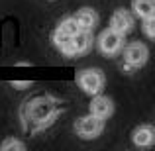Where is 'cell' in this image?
Listing matches in <instances>:
<instances>
[{"label": "cell", "instance_id": "16", "mask_svg": "<svg viewBox=\"0 0 155 151\" xmlns=\"http://www.w3.org/2000/svg\"><path fill=\"white\" fill-rule=\"evenodd\" d=\"M12 87H18V88H22V87H30V80H14V83H12Z\"/></svg>", "mask_w": 155, "mask_h": 151}, {"label": "cell", "instance_id": "3", "mask_svg": "<svg viewBox=\"0 0 155 151\" xmlns=\"http://www.w3.org/2000/svg\"><path fill=\"white\" fill-rule=\"evenodd\" d=\"M102 130H104V120L98 118V116H94V114L81 118L79 124H77V133H79L83 140H92V137L100 136Z\"/></svg>", "mask_w": 155, "mask_h": 151}, {"label": "cell", "instance_id": "6", "mask_svg": "<svg viewBox=\"0 0 155 151\" xmlns=\"http://www.w3.org/2000/svg\"><path fill=\"white\" fill-rule=\"evenodd\" d=\"M110 28L118 34H128L130 30L134 28V16L130 14L128 10H116L110 18Z\"/></svg>", "mask_w": 155, "mask_h": 151}, {"label": "cell", "instance_id": "15", "mask_svg": "<svg viewBox=\"0 0 155 151\" xmlns=\"http://www.w3.org/2000/svg\"><path fill=\"white\" fill-rule=\"evenodd\" d=\"M0 149H2V151H14V149L22 151L24 149V143L20 140H12V137H10V140H6L2 145H0Z\"/></svg>", "mask_w": 155, "mask_h": 151}, {"label": "cell", "instance_id": "7", "mask_svg": "<svg viewBox=\"0 0 155 151\" xmlns=\"http://www.w3.org/2000/svg\"><path fill=\"white\" fill-rule=\"evenodd\" d=\"M114 112V102L108 98V96H102L98 92V94H94V98L91 102V114H94V116L102 118L106 120L108 116H112Z\"/></svg>", "mask_w": 155, "mask_h": 151}, {"label": "cell", "instance_id": "12", "mask_svg": "<svg viewBox=\"0 0 155 151\" xmlns=\"http://www.w3.org/2000/svg\"><path fill=\"white\" fill-rule=\"evenodd\" d=\"M132 10L141 20L149 18V16H155V2L153 0H132Z\"/></svg>", "mask_w": 155, "mask_h": 151}, {"label": "cell", "instance_id": "2", "mask_svg": "<svg viewBox=\"0 0 155 151\" xmlns=\"http://www.w3.org/2000/svg\"><path fill=\"white\" fill-rule=\"evenodd\" d=\"M79 84L87 94H98L104 88V75L100 69H84L79 75Z\"/></svg>", "mask_w": 155, "mask_h": 151}, {"label": "cell", "instance_id": "10", "mask_svg": "<svg viewBox=\"0 0 155 151\" xmlns=\"http://www.w3.org/2000/svg\"><path fill=\"white\" fill-rule=\"evenodd\" d=\"M73 18L79 24L81 30H94V26L98 24V14H96L92 8H83V10H79Z\"/></svg>", "mask_w": 155, "mask_h": 151}, {"label": "cell", "instance_id": "14", "mask_svg": "<svg viewBox=\"0 0 155 151\" xmlns=\"http://www.w3.org/2000/svg\"><path fill=\"white\" fill-rule=\"evenodd\" d=\"M143 31L149 39L155 38V16H149V18H143Z\"/></svg>", "mask_w": 155, "mask_h": 151}, {"label": "cell", "instance_id": "11", "mask_svg": "<svg viewBox=\"0 0 155 151\" xmlns=\"http://www.w3.org/2000/svg\"><path fill=\"white\" fill-rule=\"evenodd\" d=\"M71 38H73V35L65 34V31H61L59 28H57L55 34H53V43H55V47H57L61 53H65V55H73V43H71Z\"/></svg>", "mask_w": 155, "mask_h": 151}, {"label": "cell", "instance_id": "8", "mask_svg": "<svg viewBox=\"0 0 155 151\" xmlns=\"http://www.w3.org/2000/svg\"><path fill=\"white\" fill-rule=\"evenodd\" d=\"M71 43H73V55H83V53H87L92 45L91 30H79L71 38Z\"/></svg>", "mask_w": 155, "mask_h": 151}, {"label": "cell", "instance_id": "13", "mask_svg": "<svg viewBox=\"0 0 155 151\" xmlns=\"http://www.w3.org/2000/svg\"><path fill=\"white\" fill-rule=\"evenodd\" d=\"M57 28H59L61 31H65V34H69V35H75L77 31L81 30V28H79V24L75 22V18H65L63 22H61L59 26H57Z\"/></svg>", "mask_w": 155, "mask_h": 151}, {"label": "cell", "instance_id": "4", "mask_svg": "<svg viewBox=\"0 0 155 151\" xmlns=\"http://www.w3.org/2000/svg\"><path fill=\"white\" fill-rule=\"evenodd\" d=\"M122 45H124V35L114 31L112 28L104 30L98 38V49L102 51L104 55H116V53L122 49Z\"/></svg>", "mask_w": 155, "mask_h": 151}, {"label": "cell", "instance_id": "9", "mask_svg": "<svg viewBox=\"0 0 155 151\" xmlns=\"http://www.w3.org/2000/svg\"><path fill=\"white\" fill-rule=\"evenodd\" d=\"M153 140H155V132L151 126H140L132 133V141L136 147H149V145H153Z\"/></svg>", "mask_w": 155, "mask_h": 151}, {"label": "cell", "instance_id": "5", "mask_svg": "<svg viewBox=\"0 0 155 151\" xmlns=\"http://www.w3.org/2000/svg\"><path fill=\"white\" fill-rule=\"evenodd\" d=\"M147 57H149L147 47H145L143 43H140V41L130 43V45L126 47V51H124V61H126V65H128L130 69L143 67L145 61H147Z\"/></svg>", "mask_w": 155, "mask_h": 151}, {"label": "cell", "instance_id": "1", "mask_svg": "<svg viewBox=\"0 0 155 151\" xmlns=\"http://www.w3.org/2000/svg\"><path fill=\"white\" fill-rule=\"evenodd\" d=\"M55 116H57V108L51 98H35L34 102L28 104V118L34 124H38V128H45L47 124L53 122Z\"/></svg>", "mask_w": 155, "mask_h": 151}]
</instances>
